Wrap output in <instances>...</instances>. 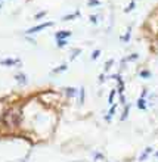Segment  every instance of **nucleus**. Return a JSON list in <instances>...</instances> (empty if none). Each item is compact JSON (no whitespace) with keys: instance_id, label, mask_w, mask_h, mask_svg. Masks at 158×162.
<instances>
[{"instance_id":"f257e3e1","label":"nucleus","mask_w":158,"mask_h":162,"mask_svg":"<svg viewBox=\"0 0 158 162\" xmlns=\"http://www.w3.org/2000/svg\"><path fill=\"white\" fill-rule=\"evenodd\" d=\"M21 119H22V115L19 109H9L5 115V122L9 127H18L21 124Z\"/></svg>"},{"instance_id":"f03ea898","label":"nucleus","mask_w":158,"mask_h":162,"mask_svg":"<svg viewBox=\"0 0 158 162\" xmlns=\"http://www.w3.org/2000/svg\"><path fill=\"white\" fill-rule=\"evenodd\" d=\"M52 25H53V22H43V24H40V25H37V27L30 28V30L27 31V34H34V33H37V31H40V30H43V28L52 27Z\"/></svg>"},{"instance_id":"7ed1b4c3","label":"nucleus","mask_w":158,"mask_h":162,"mask_svg":"<svg viewBox=\"0 0 158 162\" xmlns=\"http://www.w3.org/2000/svg\"><path fill=\"white\" fill-rule=\"evenodd\" d=\"M70 35H71V31H61V33L56 34V38H58V40H62V38L70 37Z\"/></svg>"},{"instance_id":"20e7f679","label":"nucleus","mask_w":158,"mask_h":162,"mask_svg":"<svg viewBox=\"0 0 158 162\" xmlns=\"http://www.w3.org/2000/svg\"><path fill=\"white\" fill-rule=\"evenodd\" d=\"M16 62L18 61H13V59L11 61V59H7V61H3L2 63H3V65H13V63H16Z\"/></svg>"},{"instance_id":"39448f33","label":"nucleus","mask_w":158,"mask_h":162,"mask_svg":"<svg viewBox=\"0 0 158 162\" xmlns=\"http://www.w3.org/2000/svg\"><path fill=\"white\" fill-rule=\"evenodd\" d=\"M149 152H151V148H148V149L145 150V153H143V155L140 156V161H143V159H145L146 156H148V153H149Z\"/></svg>"},{"instance_id":"423d86ee","label":"nucleus","mask_w":158,"mask_h":162,"mask_svg":"<svg viewBox=\"0 0 158 162\" xmlns=\"http://www.w3.org/2000/svg\"><path fill=\"white\" fill-rule=\"evenodd\" d=\"M138 106L139 108H145V100H143V99H140V100H139V103H138Z\"/></svg>"},{"instance_id":"0eeeda50","label":"nucleus","mask_w":158,"mask_h":162,"mask_svg":"<svg viewBox=\"0 0 158 162\" xmlns=\"http://www.w3.org/2000/svg\"><path fill=\"white\" fill-rule=\"evenodd\" d=\"M77 15H79V14H74V15H68V16H65V18H64V21H70V19H73L74 16H77Z\"/></svg>"},{"instance_id":"6e6552de","label":"nucleus","mask_w":158,"mask_h":162,"mask_svg":"<svg viewBox=\"0 0 158 162\" xmlns=\"http://www.w3.org/2000/svg\"><path fill=\"white\" fill-rule=\"evenodd\" d=\"M65 44H66V40H58V46H59V47L65 46Z\"/></svg>"},{"instance_id":"1a4fd4ad","label":"nucleus","mask_w":158,"mask_h":162,"mask_svg":"<svg viewBox=\"0 0 158 162\" xmlns=\"http://www.w3.org/2000/svg\"><path fill=\"white\" fill-rule=\"evenodd\" d=\"M99 53H100L99 50H96V52H93V55H92V59H96V58L99 56Z\"/></svg>"},{"instance_id":"9d476101","label":"nucleus","mask_w":158,"mask_h":162,"mask_svg":"<svg viewBox=\"0 0 158 162\" xmlns=\"http://www.w3.org/2000/svg\"><path fill=\"white\" fill-rule=\"evenodd\" d=\"M133 7H135V2H132V3H130V6L127 7V9H126V12H129V10H132Z\"/></svg>"},{"instance_id":"9b49d317","label":"nucleus","mask_w":158,"mask_h":162,"mask_svg":"<svg viewBox=\"0 0 158 162\" xmlns=\"http://www.w3.org/2000/svg\"><path fill=\"white\" fill-rule=\"evenodd\" d=\"M89 5H90V6H93V5H98V0H90V2H89Z\"/></svg>"},{"instance_id":"f8f14e48","label":"nucleus","mask_w":158,"mask_h":162,"mask_svg":"<svg viewBox=\"0 0 158 162\" xmlns=\"http://www.w3.org/2000/svg\"><path fill=\"white\" fill-rule=\"evenodd\" d=\"M74 93H75V90H74V88H68V95H71V96H73Z\"/></svg>"},{"instance_id":"ddd939ff","label":"nucleus","mask_w":158,"mask_h":162,"mask_svg":"<svg viewBox=\"0 0 158 162\" xmlns=\"http://www.w3.org/2000/svg\"><path fill=\"white\" fill-rule=\"evenodd\" d=\"M45 14H46V12H40V14L37 15V16H36V18H41V16H45Z\"/></svg>"},{"instance_id":"4468645a","label":"nucleus","mask_w":158,"mask_h":162,"mask_svg":"<svg viewBox=\"0 0 158 162\" xmlns=\"http://www.w3.org/2000/svg\"><path fill=\"white\" fill-rule=\"evenodd\" d=\"M142 77H149V72H146V71H143V72H142Z\"/></svg>"},{"instance_id":"2eb2a0df","label":"nucleus","mask_w":158,"mask_h":162,"mask_svg":"<svg viewBox=\"0 0 158 162\" xmlns=\"http://www.w3.org/2000/svg\"><path fill=\"white\" fill-rule=\"evenodd\" d=\"M112 99H114V91H112L111 95H109V102H112Z\"/></svg>"}]
</instances>
